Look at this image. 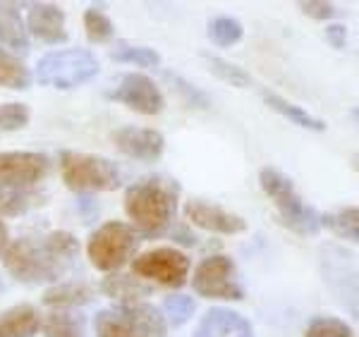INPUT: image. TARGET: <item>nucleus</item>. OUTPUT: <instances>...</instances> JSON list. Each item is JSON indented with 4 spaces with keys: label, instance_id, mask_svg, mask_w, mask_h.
<instances>
[{
    "label": "nucleus",
    "instance_id": "obj_5",
    "mask_svg": "<svg viewBox=\"0 0 359 337\" xmlns=\"http://www.w3.org/2000/svg\"><path fill=\"white\" fill-rule=\"evenodd\" d=\"M96 55L86 48H62L50 50L36 62V79L46 86L67 91L86 84L98 74Z\"/></svg>",
    "mask_w": 359,
    "mask_h": 337
},
{
    "label": "nucleus",
    "instance_id": "obj_7",
    "mask_svg": "<svg viewBox=\"0 0 359 337\" xmlns=\"http://www.w3.org/2000/svg\"><path fill=\"white\" fill-rule=\"evenodd\" d=\"M62 179L72 191H115L123 184V172L113 160L94 153L62 151L60 153Z\"/></svg>",
    "mask_w": 359,
    "mask_h": 337
},
{
    "label": "nucleus",
    "instance_id": "obj_30",
    "mask_svg": "<svg viewBox=\"0 0 359 337\" xmlns=\"http://www.w3.org/2000/svg\"><path fill=\"white\" fill-rule=\"evenodd\" d=\"M304 337H352V328L340 318L318 316L306 325Z\"/></svg>",
    "mask_w": 359,
    "mask_h": 337
},
{
    "label": "nucleus",
    "instance_id": "obj_24",
    "mask_svg": "<svg viewBox=\"0 0 359 337\" xmlns=\"http://www.w3.org/2000/svg\"><path fill=\"white\" fill-rule=\"evenodd\" d=\"M0 86L13 91H27L32 86V72L10 50L0 48Z\"/></svg>",
    "mask_w": 359,
    "mask_h": 337
},
{
    "label": "nucleus",
    "instance_id": "obj_35",
    "mask_svg": "<svg viewBox=\"0 0 359 337\" xmlns=\"http://www.w3.org/2000/svg\"><path fill=\"white\" fill-rule=\"evenodd\" d=\"M172 235H175L172 240L180 242V244H187V247H194V244H196L194 235H192V232H189L187 228H177L175 232H172Z\"/></svg>",
    "mask_w": 359,
    "mask_h": 337
},
{
    "label": "nucleus",
    "instance_id": "obj_9",
    "mask_svg": "<svg viewBox=\"0 0 359 337\" xmlns=\"http://www.w3.org/2000/svg\"><path fill=\"white\" fill-rule=\"evenodd\" d=\"M50 163L36 151H8L0 153V199L34 191L48 175Z\"/></svg>",
    "mask_w": 359,
    "mask_h": 337
},
{
    "label": "nucleus",
    "instance_id": "obj_33",
    "mask_svg": "<svg viewBox=\"0 0 359 337\" xmlns=\"http://www.w3.org/2000/svg\"><path fill=\"white\" fill-rule=\"evenodd\" d=\"M297 8L316 22L333 20V17L338 15V8H335L333 3H328V0H302V3H297Z\"/></svg>",
    "mask_w": 359,
    "mask_h": 337
},
{
    "label": "nucleus",
    "instance_id": "obj_2",
    "mask_svg": "<svg viewBox=\"0 0 359 337\" xmlns=\"http://www.w3.org/2000/svg\"><path fill=\"white\" fill-rule=\"evenodd\" d=\"M180 187L170 177L149 175L137 179L125 191V213L144 237L165 235L177 211Z\"/></svg>",
    "mask_w": 359,
    "mask_h": 337
},
{
    "label": "nucleus",
    "instance_id": "obj_34",
    "mask_svg": "<svg viewBox=\"0 0 359 337\" xmlns=\"http://www.w3.org/2000/svg\"><path fill=\"white\" fill-rule=\"evenodd\" d=\"M326 41L333 46V48H345V43H347V29L343 25L326 27Z\"/></svg>",
    "mask_w": 359,
    "mask_h": 337
},
{
    "label": "nucleus",
    "instance_id": "obj_12",
    "mask_svg": "<svg viewBox=\"0 0 359 337\" xmlns=\"http://www.w3.org/2000/svg\"><path fill=\"white\" fill-rule=\"evenodd\" d=\"M108 98H113V101L123 103V106L142 115H158L165 106L158 84H156L151 77L139 74V72L125 74V77L115 84V89L108 91Z\"/></svg>",
    "mask_w": 359,
    "mask_h": 337
},
{
    "label": "nucleus",
    "instance_id": "obj_23",
    "mask_svg": "<svg viewBox=\"0 0 359 337\" xmlns=\"http://www.w3.org/2000/svg\"><path fill=\"white\" fill-rule=\"evenodd\" d=\"M46 337H84V316L69 309H57L43 321Z\"/></svg>",
    "mask_w": 359,
    "mask_h": 337
},
{
    "label": "nucleus",
    "instance_id": "obj_15",
    "mask_svg": "<svg viewBox=\"0 0 359 337\" xmlns=\"http://www.w3.org/2000/svg\"><path fill=\"white\" fill-rule=\"evenodd\" d=\"M27 32H32L39 41L48 46L65 43V13L55 3H34L27 13Z\"/></svg>",
    "mask_w": 359,
    "mask_h": 337
},
{
    "label": "nucleus",
    "instance_id": "obj_1",
    "mask_svg": "<svg viewBox=\"0 0 359 337\" xmlns=\"http://www.w3.org/2000/svg\"><path fill=\"white\" fill-rule=\"evenodd\" d=\"M79 254V242L74 235L62 230L46 235L20 237L5 249V268L17 282L25 284H50L72 270Z\"/></svg>",
    "mask_w": 359,
    "mask_h": 337
},
{
    "label": "nucleus",
    "instance_id": "obj_17",
    "mask_svg": "<svg viewBox=\"0 0 359 337\" xmlns=\"http://www.w3.org/2000/svg\"><path fill=\"white\" fill-rule=\"evenodd\" d=\"M41 328V316L32 304H17L0 311V337H34Z\"/></svg>",
    "mask_w": 359,
    "mask_h": 337
},
{
    "label": "nucleus",
    "instance_id": "obj_16",
    "mask_svg": "<svg viewBox=\"0 0 359 337\" xmlns=\"http://www.w3.org/2000/svg\"><path fill=\"white\" fill-rule=\"evenodd\" d=\"M192 337H254L252 323L233 309H208Z\"/></svg>",
    "mask_w": 359,
    "mask_h": 337
},
{
    "label": "nucleus",
    "instance_id": "obj_10",
    "mask_svg": "<svg viewBox=\"0 0 359 337\" xmlns=\"http://www.w3.org/2000/svg\"><path fill=\"white\" fill-rule=\"evenodd\" d=\"M189 266H192L189 256H184L182 252L172 247H158L139 254L132 261V275L139 280H151L156 284H163V287L180 289L187 282Z\"/></svg>",
    "mask_w": 359,
    "mask_h": 337
},
{
    "label": "nucleus",
    "instance_id": "obj_18",
    "mask_svg": "<svg viewBox=\"0 0 359 337\" xmlns=\"http://www.w3.org/2000/svg\"><path fill=\"white\" fill-rule=\"evenodd\" d=\"M103 294H108L111 299L120 301V304H139L142 299H147L149 294L154 292L151 284H147L144 280H139L130 273H115V275H108L106 280L101 282Z\"/></svg>",
    "mask_w": 359,
    "mask_h": 337
},
{
    "label": "nucleus",
    "instance_id": "obj_4",
    "mask_svg": "<svg viewBox=\"0 0 359 337\" xmlns=\"http://www.w3.org/2000/svg\"><path fill=\"white\" fill-rule=\"evenodd\" d=\"M96 337H165L168 323L151 304H118L94 318Z\"/></svg>",
    "mask_w": 359,
    "mask_h": 337
},
{
    "label": "nucleus",
    "instance_id": "obj_28",
    "mask_svg": "<svg viewBox=\"0 0 359 337\" xmlns=\"http://www.w3.org/2000/svg\"><path fill=\"white\" fill-rule=\"evenodd\" d=\"M196 311V301L189 294H170L163 301V318L170 325H184Z\"/></svg>",
    "mask_w": 359,
    "mask_h": 337
},
{
    "label": "nucleus",
    "instance_id": "obj_14",
    "mask_svg": "<svg viewBox=\"0 0 359 337\" xmlns=\"http://www.w3.org/2000/svg\"><path fill=\"white\" fill-rule=\"evenodd\" d=\"M184 216L196 228L216 232V235H240V232L247 230L245 218H240L237 213L225 211V208L216 206V203H208L201 199H192L184 203Z\"/></svg>",
    "mask_w": 359,
    "mask_h": 337
},
{
    "label": "nucleus",
    "instance_id": "obj_20",
    "mask_svg": "<svg viewBox=\"0 0 359 337\" xmlns=\"http://www.w3.org/2000/svg\"><path fill=\"white\" fill-rule=\"evenodd\" d=\"M94 299V289L84 282H62L43 292V304L53 309H74V306L89 304Z\"/></svg>",
    "mask_w": 359,
    "mask_h": 337
},
{
    "label": "nucleus",
    "instance_id": "obj_36",
    "mask_svg": "<svg viewBox=\"0 0 359 337\" xmlns=\"http://www.w3.org/2000/svg\"><path fill=\"white\" fill-rule=\"evenodd\" d=\"M10 247V237H8V228H5V223L0 220V256L5 254V249Z\"/></svg>",
    "mask_w": 359,
    "mask_h": 337
},
{
    "label": "nucleus",
    "instance_id": "obj_29",
    "mask_svg": "<svg viewBox=\"0 0 359 337\" xmlns=\"http://www.w3.org/2000/svg\"><path fill=\"white\" fill-rule=\"evenodd\" d=\"M84 32L94 43H106V41L113 39L115 27L106 13H101L98 8H89L84 13Z\"/></svg>",
    "mask_w": 359,
    "mask_h": 337
},
{
    "label": "nucleus",
    "instance_id": "obj_22",
    "mask_svg": "<svg viewBox=\"0 0 359 337\" xmlns=\"http://www.w3.org/2000/svg\"><path fill=\"white\" fill-rule=\"evenodd\" d=\"M321 228H328L340 240L359 244V208L350 206V208H340V211L323 213Z\"/></svg>",
    "mask_w": 359,
    "mask_h": 337
},
{
    "label": "nucleus",
    "instance_id": "obj_21",
    "mask_svg": "<svg viewBox=\"0 0 359 337\" xmlns=\"http://www.w3.org/2000/svg\"><path fill=\"white\" fill-rule=\"evenodd\" d=\"M262 96H264L266 106H269L271 110H276V113H280L283 118L294 122V125L304 127V130H309V132H323V130H326V122L314 118V115H309L304 108L294 106V103H290L287 98L278 96V94H273V91H269V89H264Z\"/></svg>",
    "mask_w": 359,
    "mask_h": 337
},
{
    "label": "nucleus",
    "instance_id": "obj_37",
    "mask_svg": "<svg viewBox=\"0 0 359 337\" xmlns=\"http://www.w3.org/2000/svg\"><path fill=\"white\" fill-rule=\"evenodd\" d=\"M352 167H355V170L359 172V156H355V158H352Z\"/></svg>",
    "mask_w": 359,
    "mask_h": 337
},
{
    "label": "nucleus",
    "instance_id": "obj_11",
    "mask_svg": "<svg viewBox=\"0 0 359 337\" xmlns=\"http://www.w3.org/2000/svg\"><path fill=\"white\" fill-rule=\"evenodd\" d=\"M192 287L204 299H223V301L245 299V289L237 282V270L233 259L223 256V254L206 256L196 266Z\"/></svg>",
    "mask_w": 359,
    "mask_h": 337
},
{
    "label": "nucleus",
    "instance_id": "obj_13",
    "mask_svg": "<svg viewBox=\"0 0 359 337\" xmlns=\"http://www.w3.org/2000/svg\"><path fill=\"white\" fill-rule=\"evenodd\" d=\"M111 139L120 153L144 163L158 160L165 151L163 135L156 130H149V127H120V130L113 132Z\"/></svg>",
    "mask_w": 359,
    "mask_h": 337
},
{
    "label": "nucleus",
    "instance_id": "obj_19",
    "mask_svg": "<svg viewBox=\"0 0 359 337\" xmlns=\"http://www.w3.org/2000/svg\"><path fill=\"white\" fill-rule=\"evenodd\" d=\"M0 43L15 53L29 50V32L27 22L22 20L15 5H0Z\"/></svg>",
    "mask_w": 359,
    "mask_h": 337
},
{
    "label": "nucleus",
    "instance_id": "obj_3",
    "mask_svg": "<svg viewBox=\"0 0 359 337\" xmlns=\"http://www.w3.org/2000/svg\"><path fill=\"white\" fill-rule=\"evenodd\" d=\"M259 184L266 191L273 206L278 208V220L287 230L297 232L302 237H314L321 228V216L311 206H306L302 196L294 191L292 179L283 175L276 167H264L259 172Z\"/></svg>",
    "mask_w": 359,
    "mask_h": 337
},
{
    "label": "nucleus",
    "instance_id": "obj_31",
    "mask_svg": "<svg viewBox=\"0 0 359 337\" xmlns=\"http://www.w3.org/2000/svg\"><path fill=\"white\" fill-rule=\"evenodd\" d=\"M32 118V110L25 103H0V130L17 132L25 130Z\"/></svg>",
    "mask_w": 359,
    "mask_h": 337
},
{
    "label": "nucleus",
    "instance_id": "obj_6",
    "mask_svg": "<svg viewBox=\"0 0 359 337\" xmlns=\"http://www.w3.org/2000/svg\"><path fill=\"white\" fill-rule=\"evenodd\" d=\"M318 266H321V280L331 297L359 323V270L355 268L352 252L338 244H323Z\"/></svg>",
    "mask_w": 359,
    "mask_h": 337
},
{
    "label": "nucleus",
    "instance_id": "obj_25",
    "mask_svg": "<svg viewBox=\"0 0 359 337\" xmlns=\"http://www.w3.org/2000/svg\"><path fill=\"white\" fill-rule=\"evenodd\" d=\"M111 57L115 62H127V65H139V67H156L161 62V55L149 46H130L120 43L111 50Z\"/></svg>",
    "mask_w": 359,
    "mask_h": 337
},
{
    "label": "nucleus",
    "instance_id": "obj_8",
    "mask_svg": "<svg viewBox=\"0 0 359 337\" xmlns=\"http://www.w3.org/2000/svg\"><path fill=\"white\" fill-rule=\"evenodd\" d=\"M139 244V232L127 223L111 220L91 232L86 242V256L101 273H115L130 261Z\"/></svg>",
    "mask_w": 359,
    "mask_h": 337
},
{
    "label": "nucleus",
    "instance_id": "obj_27",
    "mask_svg": "<svg viewBox=\"0 0 359 337\" xmlns=\"http://www.w3.org/2000/svg\"><path fill=\"white\" fill-rule=\"evenodd\" d=\"M204 60H206L208 69H211L218 79H223L225 84H230V86H249L252 84L249 72L247 69H242L240 65H233V62L223 60V57H218V55H211V53H204Z\"/></svg>",
    "mask_w": 359,
    "mask_h": 337
},
{
    "label": "nucleus",
    "instance_id": "obj_26",
    "mask_svg": "<svg viewBox=\"0 0 359 337\" xmlns=\"http://www.w3.org/2000/svg\"><path fill=\"white\" fill-rule=\"evenodd\" d=\"M245 36V29L233 17H213L208 22V39L216 46H223V48H230L237 41Z\"/></svg>",
    "mask_w": 359,
    "mask_h": 337
},
{
    "label": "nucleus",
    "instance_id": "obj_38",
    "mask_svg": "<svg viewBox=\"0 0 359 337\" xmlns=\"http://www.w3.org/2000/svg\"><path fill=\"white\" fill-rule=\"evenodd\" d=\"M352 118H355V120H357V125H359V108L352 110Z\"/></svg>",
    "mask_w": 359,
    "mask_h": 337
},
{
    "label": "nucleus",
    "instance_id": "obj_32",
    "mask_svg": "<svg viewBox=\"0 0 359 337\" xmlns=\"http://www.w3.org/2000/svg\"><path fill=\"white\" fill-rule=\"evenodd\" d=\"M165 79L170 81L172 89H175L177 94L184 98V103H187V106L199 108V110H206L208 108V96L204 94V91L196 89L194 84H189L187 79L177 77V74H172V72H165Z\"/></svg>",
    "mask_w": 359,
    "mask_h": 337
}]
</instances>
